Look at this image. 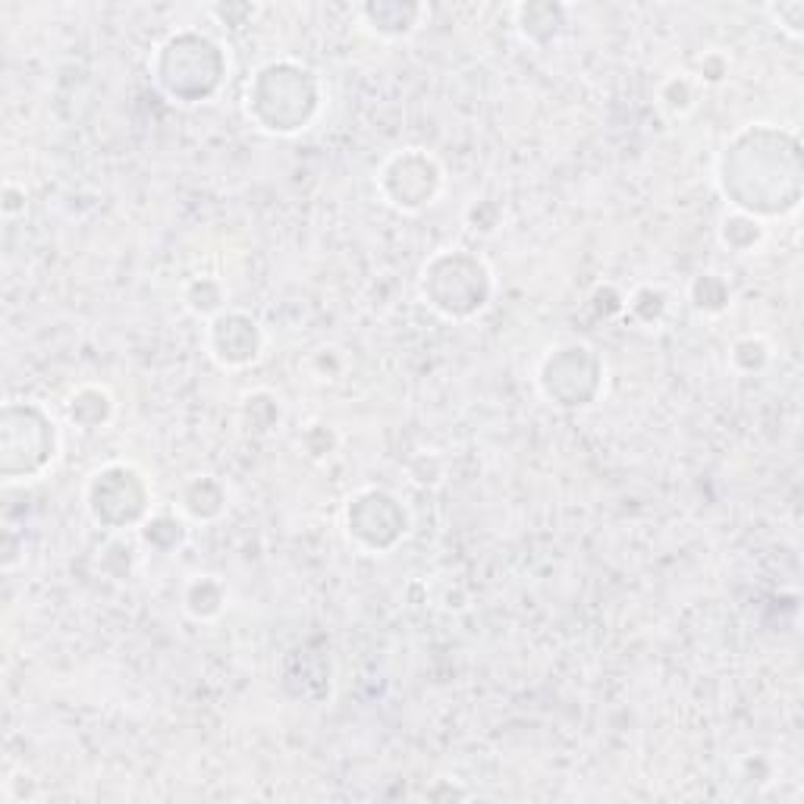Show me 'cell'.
I'll return each mask as SVG.
<instances>
[{
  "mask_svg": "<svg viewBox=\"0 0 804 804\" xmlns=\"http://www.w3.org/2000/svg\"><path fill=\"white\" fill-rule=\"evenodd\" d=\"M126 503H136L145 506L151 503L148 494V484H145V474H139L133 466H104L92 474L89 481V491H85V506H89V516L111 528V531H123L126 525H139V519L123 506Z\"/></svg>",
  "mask_w": 804,
  "mask_h": 804,
  "instance_id": "6da1fadb",
  "label": "cell"
},
{
  "mask_svg": "<svg viewBox=\"0 0 804 804\" xmlns=\"http://www.w3.org/2000/svg\"><path fill=\"white\" fill-rule=\"evenodd\" d=\"M383 170L405 176V183H400L397 189L383 192L387 205H393L397 211H425L444 189V166L437 164V158L427 154L425 148H402L393 158L383 161Z\"/></svg>",
  "mask_w": 804,
  "mask_h": 804,
  "instance_id": "7a4b0ae2",
  "label": "cell"
},
{
  "mask_svg": "<svg viewBox=\"0 0 804 804\" xmlns=\"http://www.w3.org/2000/svg\"><path fill=\"white\" fill-rule=\"evenodd\" d=\"M264 336L255 318L245 311H220L208 324V349L220 368H245L259 361Z\"/></svg>",
  "mask_w": 804,
  "mask_h": 804,
  "instance_id": "3957f363",
  "label": "cell"
},
{
  "mask_svg": "<svg viewBox=\"0 0 804 804\" xmlns=\"http://www.w3.org/2000/svg\"><path fill=\"white\" fill-rule=\"evenodd\" d=\"M365 16L368 28L380 35V38H409L412 32H418L422 16H425V7L412 3V7H402V3H368L358 10Z\"/></svg>",
  "mask_w": 804,
  "mask_h": 804,
  "instance_id": "277c9868",
  "label": "cell"
},
{
  "mask_svg": "<svg viewBox=\"0 0 804 804\" xmlns=\"http://www.w3.org/2000/svg\"><path fill=\"white\" fill-rule=\"evenodd\" d=\"M67 415L79 430H97L114 415V397L104 387H79L67 400Z\"/></svg>",
  "mask_w": 804,
  "mask_h": 804,
  "instance_id": "5b68a950",
  "label": "cell"
},
{
  "mask_svg": "<svg viewBox=\"0 0 804 804\" xmlns=\"http://www.w3.org/2000/svg\"><path fill=\"white\" fill-rule=\"evenodd\" d=\"M183 607L192 619H214L227 607V588L214 575H195L186 591H183Z\"/></svg>",
  "mask_w": 804,
  "mask_h": 804,
  "instance_id": "8992f818",
  "label": "cell"
},
{
  "mask_svg": "<svg viewBox=\"0 0 804 804\" xmlns=\"http://www.w3.org/2000/svg\"><path fill=\"white\" fill-rule=\"evenodd\" d=\"M195 484H198V491L202 494H195V487L192 484H186L183 487V497H180V506H183V513L189 516V519L195 521H211L217 519L223 509H217V506H211V499L214 503H227V491L214 481L211 474H195Z\"/></svg>",
  "mask_w": 804,
  "mask_h": 804,
  "instance_id": "52a82bcc",
  "label": "cell"
},
{
  "mask_svg": "<svg viewBox=\"0 0 804 804\" xmlns=\"http://www.w3.org/2000/svg\"><path fill=\"white\" fill-rule=\"evenodd\" d=\"M763 237H767L763 223H760L757 217H751V214L733 211L726 214L723 223H720V239H723V245H730L733 252H751Z\"/></svg>",
  "mask_w": 804,
  "mask_h": 804,
  "instance_id": "ba28073f",
  "label": "cell"
},
{
  "mask_svg": "<svg viewBox=\"0 0 804 804\" xmlns=\"http://www.w3.org/2000/svg\"><path fill=\"white\" fill-rule=\"evenodd\" d=\"M730 299H733V292H730V286L723 284L720 274H698L694 277V284H691V302H694L698 311L716 314V311H723V308L730 306Z\"/></svg>",
  "mask_w": 804,
  "mask_h": 804,
  "instance_id": "9c48e42d",
  "label": "cell"
},
{
  "mask_svg": "<svg viewBox=\"0 0 804 804\" xmlns=\"http://www.w3.org/2000/svg\"><path fill=\"white\" fill-rule=\"evenodd\" d=\"M657 101H661L663 111L682 117V114H688V111L694 107V82L688 79L686 72L669 76V79L661 85V92H657Z\"/></svg>",
  "mask_w": 804,
  "mask_h": 804,
  "instance_id": "30bf717a",
  "label": "cell"
},
{
  "mask_svg": "<svg viewBox=\"0 0 804 804\" xmlns=\"http://www.w3.org/2000/svg\"><path fill=\"white\" fill-rule=\"evenodd\" d=\"M192 289H198V296L195 292H183L186 296V308H189L192 314H198V318H217L223 306H227V296H223V289L220 284H214L211 277H202V280H192Z\"/></svg>",
  "mask_w": 804,
  "mask_h": 804,
  "instance_id": "8fae6325",
  "label": "cell"
},
{
  "mask_svg": "<svg viewBox=\"0 0 804 804\" xmlns=\"http://www.w3.org/2000/svg\"><path fill=\"white\" fill-rule=\"evenodd\" d=\"M767 13L780 23L782 32H789L792 38L804 35V3L802 0H789V3H770Z\"/></svg>",
  "mask_w": 804,
  "mask_h": 804,
  "instance_id": "7c38bea8",
  "label": "cell"
},
{
  "mask_svg": "<svg viewBox=\"0 0 804 804\" xmlns=\"http://www.w3.org/2000/svg\"><path fill=\"white\" fill-rule=\"evenodd\" d=\"M726 76H730V57H726L723 50H710V54L701 57L698 82H704V85H720Z\"/></svg>",
  "mask_w": 804,
  "mask_h": 804,
  "instance_id": "4fadbf2b",
  "label": "cell"
}]
</instances>
